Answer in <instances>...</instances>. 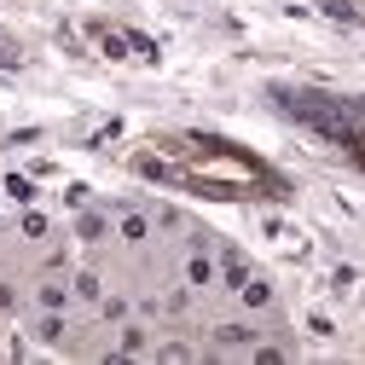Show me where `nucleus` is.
Wrapping results in <instances>:
<instances>
[{
    "label": "nucleus",
    "mask_w": 365,
    "mask_h": 365,
    "mask_svg": "<svg viewBox=\"0 0 365 365\" xmlns=\"http://www.w3.org/2000/svg\"><path fill=\"white\" fill-rule=\"evenodd\" d=\"M302 116H313L325 133H336V140L348 145V157L365 163V99H336L331 116H319V110H302Z\"/></svg>",
    "instance_id": "f257e3e1"
}]
</instances>
